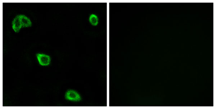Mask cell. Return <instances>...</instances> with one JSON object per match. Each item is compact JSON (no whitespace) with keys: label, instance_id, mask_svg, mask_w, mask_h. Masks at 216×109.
Masks as SVG:
<instances>
[{"label":"cell","instance_id":"cell-5","mask_svg":"<svg viewBox=\"0 0 216 109\" xmlns=\"http://www.w3.org/2000/svg\"><path fill=\"white\" fill-rule=\"evenodd\" d=\"M89 21L92 25H96L99 23V18L97 15L92 14L89 17Z\"/></svg>","mask_w":216,"mask_h":109},{"label":"cell","instance_id":"cell-1","mask_svg":"<svg viewBox=\"0 0 216 109\" xmlns=\"http://www.w3.org/2000/svg\"><path fill=\"white\" fill-rule=\"evenodd\" d=\"M67 100L73 101H79L81 100V97L76 91L73 90H69L66 92L65 95Z\"/></svg>","mask_w":216,"mask_h":109},{"label":"cell","instance_id":"cell-4","mask_svg":"<svg viewBox=\"0 0 216 109\" xmlns=\"http://www.w3.org/2000/svg\"><path fill=\"white\" fill-rule=\"evenodd\" d=\"M22 26L28 27L31 26V22L30 19L23 15H19Z\"/></svg>","mask_w":216,"mask_h":109},{"label":"cell","instance_id":"cell-3","mask_svg":"<svg viewBox=\"0 0 216 109\" xmlns=\"http://www.w3.org/2000/svg\"><path fill=\"white\" fill-rule=\"evenodd\" d=\"M22 26V25L19 15H17L13 21V28L16 32H18L19 31Z\"/></svg>","mask_w":216,"mask_h":109},{"label":"cell","instance_id":"cell-2","mask_svg":"<svg viewBox=\"0 0 216 109\" xmlns=\"http://www.w3.org/2000/svg\"><path fill=\"white\" fill-rule=\"evenodd\" d=\"M37 57L40 65L46 66L50 63L51 59L50 56L43 54H37Z\"/></svg>","mask_w":216,"mask_h":109}]
</instances>
